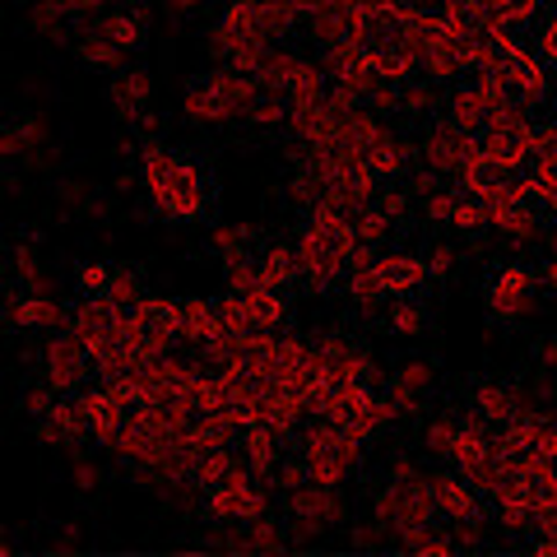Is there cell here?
<instances>
[{
  "instance_id": "cell-23",
  "label": "cell",
  "mask_w": 557,
  "mask_h": 557,
  "mask_svg": "<svg viewBox=\"0 0 557 557\" xmlns=\"http://www.w3.org/2000/svg\"><path fill=\"white\" fill-rule=\"evenodd\" d=\"M381 325H386V335H395V339H423L428 325H432L428 298H423V293H405V298H391L386 307H381Z\"/></svg>"
},
{
  "instance_id": "cell-29",
  "label": "cell",
  "mask_w": 557,
  "mask_h": 557,
  "mask_svg": "<svg viewBox=\"0 0 557 557\" xmlns=\"http://www.w3.org/2000/svg\"><path fill=\"white\" fill-rule=\"evenodd\" d=\"M102 298L121 311H131L139 298H145V274L135 265H112V278H108V293H102Z\"/></svg>"
},
{
  "instance_id": "cell-26",
  "label": "cell",
  "mask_w": 557,
  "mask_h": 557,
  "mask_svg": "<svg viewBox=\"0 0 557 557\" xmlns=\"http://www.w3.org/2000/svg\"><path fill=\"white\" fill-rule=\"evenodd\" d=\"M288 544L293 539L284 534V520H274V511L256 516V520H242V553H278Z\"/></svg>"
},
{
  "instance_id": "cell-37",
  "label": "cell",
  "mask_w": 557,
  "mask_h": 557,
  "mask_svg": "<svg viewBox=\"0 0 557 557\" xmlns=\"http://www.w3.org/2000/svg\"><path fill=\"white\" fill-rule=\"evenodd\" d=\"M460 265V251L450 247V242H437V247L428 251V274L432 278H450V270Z\"/></svg>"
},
{
  "instance_id": "cell-24",
  "label": "cell",
  "mask_w": 557,
  "mask_h": 557,
  "mask_svg": "<svg viewBox=\"0 0 557 557\" xmlns=\"http://www.w3.org/2000/svg\"><path fill=\"white\" fill-rule=\"evenodd\" d=\"M98 24H102V33L126 51V57H135L139 47H145V38H149V14H145V5H116V10H102L98 14Z\"/></svg>"
},
{
  "instance_id": "cell-4",
  "label": "cell",
  "mask_w": 557,
  "mask_h": 557,
  "mask_svg": "<svg viewBox=\"0 0 557 557\" xmlns=\"http://www.w3.org/2000/svg\"><path fill=\"white\" fill-rule=\"evenodd\" d=\"M539 298H544V274H539L530 260L502 256V260L487 265V274H483V311H487V321L520 325L525 317H534Z\"/></svg>"
},
{
  "instance_id": "cell-33",
  "label": "cell",
  "mask_w": 557,
  "mask_h": 557,
  "mask_svg": "<svg viewBox=\"0 0 557 557\" xmlns=\"http://www.w3.org/2000/svg\"><path fill=\"white\" fill-rule=\"evenodd\" d=\"M530 456H539V460H548V465H557V418L544 409L539 413V423H534V437H530Z\"/></svg>"
},
{
  "instance_id": "cell-6",
  "label": "cell",
  "mask_w": 557,
  "mask_h": 557,
  "mask_svg": "<svg viewBox=\"0 0 557 557\" xmlns=\"http://www.w3.org/2000/svg\"><path fill=\"white\" fill-rule=\"evenodd\" d=\"M94 376V358H89V344L79 339L75 325H57L47 330V344H42V381L57 395H79Z\"/></svg>"
},
{
  "instance_id": "cell-11",
  "label": "cell",
  "mask_w": 557,
  "mask_h": 557,
  "mask_svg": "<svg viewBox=\"0 0 557 557\" xmlns=\"http://www.w3.org/2000/svg\"><path fill=\"white\" fill-rule=\"evenodd\" d=\"M474 153H479V135H465V131H456V126H446L442 116L432 121L423 139H418V159H423V168L442 172L446 182H450V177L460 182V172L469 168V159H474Z\"/></svg>"
},
{
  "instance_id": "cell-22",
  "label": "cell",
  "mask_w": 557,
  "mask_h": 557,
  "mask_svg": "<svg viewBox=\"0 0 557 557\" xmlns=\"http://www.w3.org/2000/svg\"><path fill=\"white\" fill-rule=\"evenodd\" d=\"M256 256H260V284H265V288H284V293H293V288L302 284L298 247H293V242H284V237L260 242Z\"/></svg>"
},
{
  "instance_id": "cell-32",
  "label": "cell",
  "mask_w": 557,
  "mask_h": 557,
  "mask_svg": "<svg viewBox=\"0 0 557 557\" xmlns=\"http://www.w3.org/2000/svg\"><path fill=\"white\" fill-rule=\"evenodd\" d=\"M108 278H112L108 260H84V265H75V288H79V298H102V293H108Z\"/></svg>"
},
{
  "instance_id": "cell-16",
  "label": "cell",
  "mask_w": 557,
  "mask_h": 557,
  "mask_svg": "<svg viewBox=\"0 0 557 557\" xmlns=\"http://www.w3.org/2000/svg\"><path fill=\"white\" fill-rule=\"evenodd\" d=\"M372 270H376V284L386 288V298H405V293H423L432 284V274H428V256H418V251H381L372 260Z\"/></svg>"
},
{
  "instance_id": "cell-5",
  "label": "cell",
  "mask_w": 557,
  "mask_h": 557,
  "mask_svg": "<svg viewBox=\"0 0 557 557\" xmlns=\"http://www.w3.org/2000/svg\"><path fill=\"white\" fill-rule=\"evenodd\" d=\"M284 511H288V525H293V544H311V539H321L325 530H344L348 520V502L339 487L330 483H302L284 493Z\"/></svg>"
},
{
  "instance_id": "cell-3",
  "label": "cell",
  "mask_w": 557,
  "mask_h": 557,
  "mask_svg": "<svg viewBox=\"0 0 557 557\" xmlns=\"http://www.w3.org/2000/svg\"><path fill=\"white\" fill-rule=\"evenodd\" d=\"M293 450L307 460L311 483L344 487L348 479H354V469L362 465V456H368V442H362L358 432L330 423V418H311L307 413V423L298 428V437H293Z\"/></svg>"
},
{
  "instance_id": "cell-13",
  "label": "cell",
  "mask_w": 557,
  "mask_h": 557,
  "mask_svg": "<svg viewBox=\"0 0 557 557\" xmlns=\"http://www.w3.org/2000/svg\"><path fill=\"white\" fill-rule=\"evenodd\" d=\"M0 321L10 330H20V335H47V330H57L70 321V307L57 298V293H24L14 288V298L0 307Z\"/></svg>"
},
{
  "instance_id": "cell-39",
  "label": "cell",
  "mask_w": 557,
  "mask_h": 557,
  "mask_svg": "<svg viewBox=\"0 0 557 557\" xmlns=\"http://www.w3.org/2000/svg\"><path fill=\"white\" fill-rule=\"evenodd\" d=\"M209 5V0H163V10L172 14V20H190V14H200Z\"/></svg>"
},
{
  "instance_id": "cell-38",
  "label": "cell",
  "mask_w": 557,
  "mask_h": 557,
  "mask_svg": "<svg viewBox=\"0 0 557 557\" xmlns=\"http://www.w3.org/2000/svg\"><path fill=\"white\" fill-rule=\"evenodd\" d=\"M530 358H534V372H553V376H557V335H544V339H534Z\"/></svg>"
},
{
  "instance_id": "cell-7",
  "label": "cell",
  "mask_w": 557,
  "mask_h": 557,
  "mask_svg": "<svg viewBox=\"0 0 557 557\" xmlns=\"http://www.w3.org/2000/svg\"><path fill=\"white\" fill-rule=\"evenodd\" d=\"M57 159L51 145V126L38 112H20L0 121V172H38Z\"/></svg>"
},
{
  "instance_id": "cell-34",
  "label": "cell",
  "mask_w": 557,
  "mask_h": 557,
  "mask_svg": "<svg viewBox=\"0 0 557 557\" xmlns=\"http://www.w3.org/2000/svg\"><path fill=\"white\" fill-rule=\"evenodd\" d=\"M57 391H51L47 386V381L38 376V381H28V386H24V395H20V409H24V418H28V423H38V418L51 409V405H57Z\"/></svg>"
},
{
  "instance_id": "cell-31",
  "label": "cell",
  "mask_w": 557,
  "mask_h": 557,
  "mask_svg": "<svg viewBox=\"0 0 557 557\" xmlns=\"http://www.w3.org/2000/svg\"><path fill=\"white\" fill-rule=\"evenodd\" d=\"M223 284H228V293H251V288H260V256H256V247L223 260Z\"/></svg>"
},
{
  "instance_id": "cell-28",
  "label": "cell",
  "mask_w": 557,
  "mask_h": 557,
  "mask_svg": "<svg viewBox=\"0 0 557 557\" xmlns=\"http://www.w3.org/2000/svg\"><path fill=\"white\" fill-rule=\"evenodd\" d=\"M251 247H260L251 223H214V228H209V251H214L219 260H228L237 251H251Z\"/></svg>"
},
{
  "instance_id": "cell-40",
  "label": "cell",
  "mask_w": 557,
  "mask_h": 557,
  "mask_svg": "<svg viewBox=\"0 0 557 557\" xmlns=\"http://www.w3.org/2000/svg\"><path fill=\"white\" fill-rule=\"evenodd\" d=\"M0 553H10V534L5 530H0Z\"/></svg>"
},
{
  "instance_id": "cell-35",
  "label": "cell",
  "mask_w": 557,
  "mask_h": 557,
  "mask_svg": "<svg viewBox=\"0 0 557 557\" xmlns=\"http://www.w3.org/2000/svg\"><path fill=\"white\" fill-rule=\"evenodd\" d=\"M534 61L544 70H557V5L539 20V38H534Z\"/></svg>"
},
{
  "instance_id": "cell-17",
  "label": "cell",
  "mask_w": 557,
  "mask_h": 557,
  "mask_svg": "<svg viewBox=\"0 0 557 557\" xmlns=\"http://www.w3.org/2000/svg\"><path fill=\"white\" fill-rule=\"evenodd\" d=\"M237 298V311H242V325L247 330H265V335H278L288 330V317H293V302L284 288H251V293H233Z\"/></svg>"
},
{
  "instance_id": "cell-25",
  "label": "cell",
  "mask_w": 557,
  "mask_h": 557,
  "mask_svg": "<svg viewBox=\"0 0 557 557\" xmlns=\"http://www.w3.org/2000/svg\"><path fill=\"white\" fill-rule=\"evenodd\" d=\"M223 335V317H219V298L209 302V298H190L182 302V344H190L200 354V348Z\"/></svg>"
},
{
  "instance_id": "cell-8",
  "label": "cell",
  "mask_w": 557,
  "mask_h": 557,
  "mask_svg": "<svg viewBox=\"0 0 557 557\" xmlns=\"http://www.w3.org/2000/svg\"><path fill=\"white\" fill-rule=\"evenodd\" d=\"M260 483H265V479H256L251 469L242 465L237 474H228L214 487H205V493H200V511L209 520H219V525H242V520L265 516L270 497H265V487H260Z\"/></svg>"
},
{
  "instance_id": "cell-12",
  "label": "cell",
  "mask_w": 557,
  "mask_h": 557,
  "mask_svg": "<svg viewBox=\"0 0 557 557\" xmlns=\"http://www.w3.org/2000/svg\"><path fill=\"white\" fill-rule=\"evenodd\" d=\"M423 205V214L432 228H450V233H465V237H474L487 228V205L479 196H469L465 186H442V190H432L428 200H418Z\"/></svg>"
},
{
  "instance_id": "cell-9",
  "label": "cell",
  "mask_w": 557,
  "mask_h": 557,
  "mask_svg": "<svg viewBox=\"0 0 557 557\" xmlns=\"http://www.w3.org/2000/svg\"><path fill=\"white\" fill-rule=\"evenodd\" d=\"M428 493H432V507L446 525H487V497L469 483L460 469H437L428 474Z\"/></svg>"
},
{
  "instance_id": "cell-18",
  "label": "cell",
  "mask_w": 557,
  "mask_h": 557,
  "mask_svg": "<svg viewBox=\"0 0 557 557\" xmlns=\"http://www.w3.org/2000/svg\"><path fill=\"white\" fill-rule=\"evenodd\" d=\"M108 98H112L116 116L126 121V126H135L139 112L153 108V75L145 65H121V70H112V79H108Z\"/></svg>"
},
{
  "instance_id": "cell-30",
  "label": "cell",
  "mask_w": 557,
  "mask_h": 557,
  "mask_svg": "<svg viewBox=\"0 0 557 557\" xmlns=\"http://www.w3.org/2000/svg\"><path fill=\"white\" fill-rule=\"evenodd\" d=\"M456 428H460V418L442 409L437 418H428L423 423V450L428 456H437V460H450V446H456Z\"/></svg>"
},
{
  "instance_id": "cell-19",
  "label": "cell",
  "mask_w": 557,
  "mask_h": 557,
  "mask_svg": "<svg viewBox=\"0 0 557 557\" xmlns=\"http://www.w3.org/2000/svg\"><path fill=\"white\" fill-rule=\"evenodd\" d=\"M33 432H38L42 446L70 450V446H79L84 437H89V423H84V413H79V399H75V395H61L57 405H51V409L38 418V423H33Z\"/></svg>"
},
{
  "instance_id": "cell-10",
  "label": "cell",
  "mask_w": 557,
  "mask_h": 557,
  "mask_svg": "<svg viewBox=\"0 0 557 557\" xmlns=\"http://www.w3.org/2000/svg\"><path fill=\"white\" fill-rule=\"evenodd\" d=\"M534 139H539V126L530 116H493L487 126L479 131V149L487 153L493 163L511 168V172H525L530 153H534Z\"/></svg>"
},
{
  "instance_id": "cell-15",
  "label": "cell",
  "mask_w": 557,
  "mask_h": 557,
  "mask_svg": "<svg viewBox=\"0 0 557 557\" xmlns=\"http://www.w3.org/2000/svg\"><path fill=\"white\" fill-rule=\"evenodd\" d=\"M442 121L446 126H456V131H465V135H479L487 121H493V102H487L483 94H479V84L474 79H456V84H446L442 89Z\"/></svg>"
},
{
  "instance_id": "cell-27",
  "label": "cell",
  "mask_w": 557,
  "mask_h": 557,
  "mask_svg": "<svg viewBox=\"0 0 557 557\" xmlns=\"http://www.w3.org/2000/svg\"><path fill=\"white\" fill-rule=\"evenodd\" d=\"M288 108H293V98L288 94H274V89H260L251 98V108H247V126L256 131H274V126H288Z\"/></svg>"
},
{
  "instance_id": "cell-20",
  "label": "cell",
  "mask_w": 557,
  "mask_h": 557,
  "mask_svg": "<svg viewBox=\"0 0 557 557\" xmlns=\"http://www.w3.org/2000/svg\"><path fill=\"white\" fill-rule=\"evenodd\" d=\"M469 409H474L483 423L507 428L511 418L530 405H525V391L520 386H507V381H474V386H469Z\"/></svg>"
},
{
  "instance_id": "cell-1",
  "label": "cell",
  "mask_w": 557,
  "mask_h": 557,
  "mask_svg": "<svg viewBox=\"0 0 557 557\" xmlns=\"http://www.w3.org/2000/svg\"><path fill=\"white\" fill-rule=\"evenodd\" d=\"M135 177L149 190L153 209L172 223H200L209 219L219 196L214 168H209L200 153H177L163 139H145L135 149Z\"/></svg>"
},
{
  "instance_id": "cell-2",
  "label": "cell",
  "mask_w": 557,
  "mask_h": 557,
  "mask_svg": "<svg viewBox=\"0 0 557 557\" xmlns=\"http://www.w3.org/2000/svg\"><path fill=\"white\" fill-rule=\"evenodd\" d=\"M260 94V79L247 75V70H228V65H214L196 75L182 94V112L190 126H233V121L247 116L251 98Z\"/></svg>"
},
{
  "instance_id": "cell-14",
  "label": "cell",
  "mask_w": 557,
  "mask_h": 557,
  "mask_svg": "<svg viewBox=\"0 0 557 557\" xmlns=\"http://www.w3.org/2000/svg\"><path fill=\"white\" fill-rule=\"evenodd\" d=\"M428 391H432V362L428 358H409V362H399L391 376H381V395H386L395 423L399 418H418Z\"/></svg>"
},
{
  "instance_id": "cell-21",
  "label": "cell",
  "mask_w": 557,
  "mask_h": 557,
  "mask_svg": "<svg viewBox=\"0 0 557 557\" xmlns=\"http://www.w3.org/2000/svg\"><path fill=\"white\" fill-rule=\"evenodd\" d=\"M237 450H242V465L251 469L256 479H274V469H278V460H284V450H288V442L278 437L274 428H265V423H251V428H242L237 432Z\"/></svg>"
},
{
  "instance_id": "cell-36",
  "label": "cell",
  "mask_w": 557,
  "mask_h": 557,
  "mask_svg": "<svg viewBox=\"0 0 557 557\" xmlns=\"http://www.w3.org/2000/svg\"><path fill=\"white\" fill-rule=\"evenodd\" d=\"M70 479H75L79 493H98V483H102V469L84 456L79 446H70Z\"/></svg>"
}]
</instances>
